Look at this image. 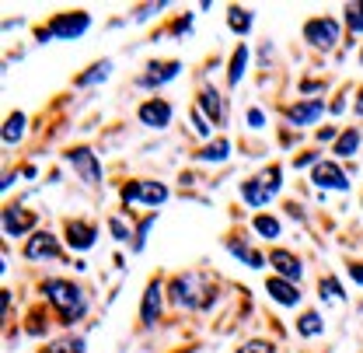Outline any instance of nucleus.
Segmentation results:
<instances>
[{"label": "nucleus", "instance_id": "f8f14e48", "mask_svg": "<svg viewBox=\"0 0 363 353\" xmlns=\"http://www.w3.org/2000/svg\"><path fill=\"white\" fill-rule=\"evenodd\" d=\"M161 311H164V280L154 276V280L147 283L143 298H140V325H143V329H154V325L161 322Z\"/></svg>", "mask_w": 363, "mask_h": 353}, {"label": "nucleus", "instance_id": "a19ab883", "mask_svg": "<svg viewBox=\"0 0 363 353\" xmlns=\"http://www.w3.org/2000/svg\"><path fill=\"white\" fill-rule=\"evenodd\" d=\"M315 140L318 143H328V140L335 143V140H339V130H335V126H321V130L315 133Z\"/></svg>", "mask_w": 363, "mask_h": 353}, {"label": "nucleus", "instance_id": "ea45409f", "mask_svg": "<svg viewBox=\"0 0 363 353\" xmlns=\"http://www.w3.org/2000/svg\"><path fill=\"white\" fill-rule=\"evenodd\" d=\"M321 161H325V158H318V151H308V154H301V158L294 161V168H315Z\"/></svg>", "mask_w": 363, "mask_h": 353}, {"label": "nucleus", "instance_id": "6e6552de", "mask_svg": "<svg viewBox=\"0 0 363 353\" xmlns=\"http://www.w3.org/2000/svg\"><path fill=\"white\" fill-rule=\"evenodd\" d=\"M35 224H39V214L35 210H25L18 203H11V207L0 210V227H4L7 238H25V234L32 238L35 234Z\"/></svg>", "mask_w": 363, "mask_h": 353}, {"label": "nucleus", "instance_id": "9b49d317", "mask_svg": "<svg viewBox=\"0 0 363 353\" xmlns=\"http://www.w3.org/2000/svg\"><path fill=\"white\" fill-rule=\"evenodd\" d=\"M136 119H140V126H147V130H168L172 119H175V109H172L168 98H147V102H140Z\"/></svg>", "mask_w": 363, "mask_h": 353}, {"label": "nucleus", "instance_id": "2f4dec72", "mask_svg": "<svg viewBox=\"0 0 363 353\" xmlns=\"http://www.w3.org/2000/svg\"><path fill=\"white\" fill-rule=\"evenodd\" d=\"M154 224H157V214H147L143 221L136 224V227H133V241H130V252H136V256H140V252L147 249V234H150V227H154Z\"/></svg>", "mask_w": 363, "mask_h": 353}, {"label": "nucleus", "instance_id": "1a4fd4ad", "mask_svg": "<svg viewBox=\"0 0 363 353\" xmlns=\"http://www.w3.org/2000/svg\"><path fill=\"white\" fill-rule=\"evenodd\" d=\"M67 165L77 172V178L84 185H91V189L101 185V161H98V154L91 147H70L67 151Z\"/></svg>", "mask_w": 363, "mask_h": 353}, {"label": "nucleus", "instance_id": "f704fd0d", "mask_svg": "<svg viewBox=\"0 0 363 353\" xmlns=\"http://www.w3.org/2000/svg\"><path fill=\"white\" fill-rule=\"evenodd\" d=\"M259 178H262V185H266V192H269V196H276V192L283 189V168H279V165H269Z\"/></svg>", "mask_w": 363, "mask_h": 353}, {"label": "nucleus", "instance_id": "7c9ffc66", "mask_svg": "<svg viewBox=\"0 0 363 353\" xmlns=\"http://www.w3.org/2000/svg\"><path fill=\"white\" fill-rule=\"evenodd\" d=\"M25 332L32 336V340H43L45 332H49V315L43 308H32L25 315Z\"/></svg>", "mask_w": 363, "mask_h": 353}, {"label": "nucleus", "instance_id": "c03bdc74", "mask_svg": "<svg viewBox=\"0 0 363 353\" xmlns=\"http://www.w3.org/2000/svg\"><path fill=\"white\" fill-rule=\"evenodd\" d=\"M360 63H363V45H360Z\"/></svg>", "mask_w": 363, "mask_h": 353}, {"label": "nucleus", "instance_id": "a211bd4d", "mask_svg": "<svg viewBox=\"0 0 363 353\" xmlns=\"http://www.w3.org/2000/svg\"><path fill=\"white\" fill-rule=\"evenodd\" d=\"M266 290H269V298L279 308H297V305L304 301L301 287L290 283V280H283V276H269V280H266Z\"/></svg>", "mask_w": 363, "mask_h": 353}, {"label": "nucleus", "instance_id": "4468645a", "mask_svg": "<svg viewBox=\"0 0 363 353\" xmlns=\"http://www.w3.org/2000/svg\"><path fill=\"white\" fill-rule=\"evenodd\" d=\"M63 238H67V249H74V252H88L94 249V241H98V224L94 221H67L63 224Z\"/></svg>", "mask_w": 363, "mask_h": 353}, {"label": "nucleus", "instance_id": "6ab92c4d", "mask_svg": "<svg viewBox=\"0 0 363 353\" xmlns=\"http://www.w3.org/2000/svg\"><path fill=\"white\" fill-rule=\"evenodd\" d=\"M248 60H252V49L241 43L234 45V53H230V60H227V88H238L241 81H245V74H248Z\"/></svg>", "mask_w": 363, "mask_h": 353}, {"label": "nucleus", "instance_id": "9d476101", "mask_svg": "<svg viewBox=\"0 0 363 353\" xmlns=\"http://www.w3.org/2000/svg\"><path fill=\"white\" fill-rule=\"evenodd\" d=\"M179 74H182V60H150L147 70L136 77V88L157 91V88H164L168 81H175Z\"/></svg>", "mask_w": 363, "mask_h": 353}, {"label": "nucleus", "instance_id": "79ce46f5", "mask_svg": "<svg viewBox=\"0 0 363 353\" xmlns=\"http://www.w3.org/2000/svg\"><path fill=\"white\" fill-rule=\"evenodd\" d=\"M350 276H353V280L363 287V263H350Z\"/></svg>", "mask_w": 363, "mask_h": 353}, {"label": "nucleus", "instance_id": "a878e982", "mask_svg": "<svg viewBox=\"0 0 363 353\" xmlns=\"http://www.w3.org/2000/svg\"><path fill=\"white\" fill-rule=\"evenodd\" d=\"M360 140H363V133L357 130V126H346V130L339 133V140L332 143V154H335V161H339V158H353V154L360 151Z\"/></svg>", "mask_w": 363, "mask_h": 353}, {"label": "nucleus", "instance_id": "4c0bfd02", "mask_svg": "<svg viewBox=\"0 0 363 353\" xmlns=\"http://www.w3.org/2000/svg\"><path fill=\"white\" fill-rule=\"evenodd\" d=\"M245 123H248V130H262V126H266V112H262L259 105H248V112H245Z\"/></svg>", "mask_w": 363, "mask_h": 353}, {"label": "nucleus", "instance_id": "39448f33", "mask_svg": "<svg viewBox=\"0 0 363 353\" xmlns=\"http://www.w3.org/2000/svg\"><path fill=\"white\" fill-rule=\"evenodd\" d=\"M119 196H123V207H126V210L136 207V203H143V207H161V203L172 200V189H168L164 182H157V178H130V182H123Z\"/></svg>", "mask_w": 363, "mask_h": 353}, {"label": "nucleus", "instance_id": "a18cd8bd", "mask_svg": "<svg viewBox=\"0 0 363 353\" xmlns=\"http://www.w3.org/2000/svg\"><path fill=\"white\" fill-rule=\"evenodd\" d=\"M360 203H363V200H360Z\"/></svg>", "mask_w": 363, "mask_h": 353}, {"label": "nucleus", "instance_id": "aec40b11", "mask_svg": "<svg viewBox=\"0 0 363 353\" xmlns=\"http://www.w3.org/2000/svg\"><path fill=\"white\" fill-rule=\"evenodd\" d=\"M230 151H234V147H230V140H227V136H213V140H210V143H203L192 158H196L199 165H220V161L230 158Z\"/></svg>", "mask_w": 363, "mask_h": 353}, {"label": "nucleus", "instance_id": "2eb2a0df", "mask_svg": "<svg viewBox=\"0 0 363 353\" xmlns=\"http://www.w3.org/2000/svg\"><path fill=\"white\" fill-rule=\"evenodd\" d=\"M311 182H315L318 189H335V192H346L350 189V175L339 168L335 158H325L321 165H315L311 168Z\"/></svg>", "mask_w": 363, "mask_h": 353}, {"label": "nucleus", "instance_id": "20e7f679", "mask_svg": "<svg viewBox=\"0 0 363 353\" xmlns=\"http://www.w3.org/2000/svg\"><path fill=\"white\" fill-rule=\"evenodd\" d=\"M301 36H304V43L311 45L315 53H332L339 45V39H342V18H335V14H315V18L304 21Z\"/></svg>", "mask_w": 363, "mask_h": 353}, {"label": "nucleus", "instance_id": "393cba45", "mask_svg": "<svg viewBox=\"0 0 363 353\" xmlns=\"http://www.w3.org/2000/svg\"><path fill=\"white\" fill-rule=\"evenodd\" d=\"M241 200H245V203H248L252 210H259V207H266V203H269L272 196L266 192L262 178L255 175V178H245V182H241Z\"/></svg>", "mask_w": 363, "mask_h": 353}, {"label": "nucleus", "instance_id": "7ed1b4c3", "mask_svg": "<svg viewBox=\"0 0 363 353\" xmlns=\"http://www.w3.org/2000/svg\"><path fill=\"white\" fill-rule=\"evenodd\" d=\"M203 294H210V287H203V276L192 273V269L175 273V276L168 280V301H172L175 308H185V311L203 308V305H206Z\"/></svg>", "mask_w": 363, "mask_h": 353}, {"label": "nucleus", "instance_id": "cd10ccee", "mask_svg": "<svg viewBox=\"0 0 363 353\" xmlns=\"http://www.w3.org/2000/svg\"><path fill=\"white\" fill-rule=\"evenodd\" d=\"M252 231H255L259 238H266V241L283 238V224H279V217H272V214H255V217H252Z\"/></svg>", "mask_w": 363, "mask_h": 353}, {"label": "nucleus", "instance_id": "0eeeda50", "mask_svg": "<svg viewBox=\"0 0 363 353\" xmlns=\"http://www.w3.org/2000/svg\"><path fill=\"white\" fill-rule=\"evenodd\" d=\"M21 256L28 259V263H43V259H67V252H63V241L52 234V231H35L28 241H25V249H21Z\"/></svg>", "mask_w": 363, "mask_h": 353}, {"label": "nucleus", "instance_id": "c9c22d12", "mask_svg": "<svg viewBox=\"0 0 363 353\" xmlns=\"http://www.w3.org/2000/svg\"><path fill=\"white\" fill-rule=\"evenodd\" d=\"M161 11H168V0H157V4H143V7H133V21H136V25H143V21H150L154 14H161Z\"/></svg>", "mask_w": 363, "mask_h": 353}, {"label": "nucleus", "instance_id": "72a5a7b5", "mask_svg": "<svg viewBox=\"0 0 363 353\" xmlns=\"http://www.w3.org/2000/svg\"><path fill=\"white\" fill-rule=\"evenodd\" d=\"M108 231H112V238H116V241H133V231H130L126 214H116V217H108Z\"/></svg>", "mask_w": 363, "mask_h": 353}, {"label": "nucleus", "instance_id": "f03ea898", "mask_svg": "<svg viewBox=\"0 0 363 353\" xmlns=\"http://www.w3.org/2000/svg\"><path fill=\"white\" fill-rule=\"evenodd\" d=\"M91 28V11H60L35 28V43H74Z\"/></svg>", "mask_w": 363, "mask_h": 353}, {"label": "nucleus", "instance_id": "5701e85b", "mask_svg": "<svg viewBox=\"0 0 363 353\" xmlns=\"http://www.w3.org/2000/svg\"><path fill=\"white\" fill-rule=\"evenodd\" d=\"M116 70V63L112 60H98V63H91L84 74H77L74 77V88H94V85H101V81H108V74Z\"/></svg>", "mask_w": 363, "mask_h": 353}, {"label": "nucleus", "instance_id": "f257e3e1", "mask_svg": "<svg viewBox=\"0 0 363 353\" xmlns=\"http://www.w3.org/2000/svg\"><path fill=\"white\" fill-rule=\"evenodd\" d=\"M39 290H43L45 305L56 311V318H60L63 325H77V322L88 315V294H84V287L74 283V280L49 276V280L39 283Z\"/></svg>", "mask_w": 363, "mask_h": 353}, {"label": "nucleus", "instance_id": "bb28decb", "mask_svg": "<svg viewBox=\"0 0 363 353\" xmlns=\"http://www.w3.org/2000/svg\"><path fill=\"white\" fill-rule=\"evenodd\" d=\"M318 294H321L325 305H346V287H342L332 273H325V276L318 280Z\"/></svg>", "mask_w": 363, "mask_h": 353}, {"label": "nucleus", "instance_id": "473e14b6", "mask_svg": "<svg viewBox=\"0 0 363 353\" xmlns=\"http://www.w3.org/2000/svg\"><path fill=\"white\" fill-rule=\"evenodd\" d=\"M189 126H192V133H196V136H203V140L210 143V136H213V123H210V119H206L196 105L189 109Z\"/></svg>", "mask_w": 363, "mask_h": 353}, {"label": "nucleus", "instance_id": "37998d69", "mask_svg": "<svg viewBox=\"0 0 363 353\" xmlns=\"http://www.w3.org/2000/svg\"><path fill=\"white\" fill-rule=\"evenodd\" d=\"M353 109H357V116H363V85L357 88V105H353Z\"/></svg>", "mask_w": 363, "mask_h": 353}, {"label": "nucleus", "instance_id": "ddd939ff", "mask_svg": "<svg viewBox=\"0 0 363 353\" xmlns=\"http://www.w3.org/2000/svg\"><path fill=\"white\" fill-rule=\"evenodd\" d=\"M196 109L199 112H206V119L213 123V126H227V102H224V94L213 88V85H203L199 88V94H196Z\"/></svg>", "mask_w": 363, "mask_h": 353}, {"label": "nucleus", "instance_id": "c85d7f7f", "mask_svg": "<svg viewBox=\"0 0 363 353\" xmlns=\"http://www.w3.org/2000/svg\"><path fill=\"white\" fill-rule=\"evenodd\" d=\"M297 332H301L304 340L321 336V332H325V318H321V311H315V308L301 311V318H297Z\"/></svg>", "mask_w": 363, "mask_h": 353}, {"label": "nucleus", "instance_id": "e433bc0d", "mask_svg": "<svg viewBox=\"0 0 363 353\" xmlns=\"http://www.w3.org/2000/svg\"><path fill=\"white\" fill-rule=\"evenodd\" d=\"M234 353H276V343L272 340H245Z\"/></svg>", "mask_w": 363, "mask_h": 353}, {"label": "nucleus", "instance_id": "58836bf2", "mask_svg": "<svg viewBox=\"0 0 363 353\" xmlns=\"http://www.w3.org/2000/svg\"><path fill=\"white\" fill-rule=\"evenodd\" d=\"M192 25H196V14H192V11H185V14H182V18L172 25V28H168V32H172V36H189V28H192Z\"/></svg>", "mask_w": 363, "mask_h": 353}, {"label": "nucleus", "instance_id": "4be33fe9", "mask_svg": "<svg viewBox=\"0 0 363 353\" xmlns=\"http://www.w3.org/2000/svg\"><path fill=\"white\" fill-rule=\"evenodd\" d=\"M227 28H230L234 36H252L255 14H252L248 7H241V4H230V7H227Z\"/></svg>", "mask_w": 363, "mask_h": 353}, {"label": "nucleus", "instance_id": "f3484780", "mask_svg": "<svg viewBox=\"0 0 363 353\" xmlns=\"http://www.w3.org/2000/svg\"><path fill=\"white\" fill-rule=\"evenodd\" d=\"M224 249L234 256V259H241L248 269H262V266H269V256H262L259 249H252V245H248L245 238H238V234H227Z\"/></svg>", "mask_w": 363, "mask_h": 353}, {"label": "nucleus", "instance_id": "412c9836", "mask_svg": "<svg viewBox=\"0 0 363 353\" xmlns=\"http://www.w3.org/2000/svg\"><path fill=\"white\" fill-rule=\"evenodd\" d=\"M25 130H28V116H25L21 109H14V112L4 119V126H0V140H4L7 147H14V143H21Z\"/></svg>", "mask_w": 363, "mask_h": 353}, {"label": "nucleus", "instance_id": "dca6fc26", "mask_svg": "<svg viewBox=\"0 0 363 353\" xmlns=\"http://www.w3.org/2000/svg\"><path fill=\"white\" fill-rule=\"evenodd\" d=\"M269 266L276 269V276H283V280H290V283H301V280H304V263H301V256H294L290 249H272Z\"/></svg>", "mask_w": 363, "mask_h": 353}, {"label": "nucleus", "instance_id": "423d86ee", "mask_svg": "<svg viewBox=\"0 0 363 353\" xmlns=\"http://www.w3.org/2000/svg\"><path fill=\"white\" fill-rule=\"evenodd\" d=\"M325 102L321 98H297L294 105H283L279 112H283V119L290 123V126H297V130H308V126H318V119L325 116Z\"/></svg>", "mask_w": 363, "mask_h": 353}, {"label": "nucleus", "instance_id": "c756f323", "mask_svg": "<svg viewBox=\"0 0 363 353\" xmlns=\"http://www.w3.org/2000/svg\"><path fill=\"white\" fill-rule=\"evenodd\" d=\"M342 25H346L350 39H360L363 36V4H346V11H342Z\"/></svg>", "mask_w": 363, "mask_h": 353}, {"label": "nucleus", "instance_id": "b1692460", "mask_svg": "<svg viewBox=\"0 0 363 353\" xmlns=\"http://www.w3.org/2000/svg\"><path fill=\"white\" fill-rule=\"evenodd\" d=\"M43 353H88V340L77 332H63L56 340H49L43 347Z\"/></svg>", "mask_w": 363, "mask_h": 353}]
</instances>
